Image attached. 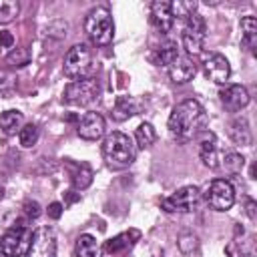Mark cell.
Returning a JSON list of instances; mask_svg holds the SVG:
<instances>
[{"label":"cell","instance_id":"cell-20","mask_svg":"<svg viewBox=\"0 0 257 257\" xmlns=\"http://www.w3.org/2000/svg\"><path fill=\"white\" fill-rule=\"evenodd\" d=\"M22 122H24V114L16 108H10V110H4L0 114V128L6 133V135H14L16 131L22 128Z\"/></svg>","mask_w":257,"mask_h":257},{"label":"cell","instance_id":"cell-31","mask_svg":"<svg viewBox=\"0 0 257 257\" xmlns=\"http://www.w3.org/2000/svg\"><path fill=\"white\" fill-rule=\"evenodd\" d=\"M177 245H179V249H181L183 253H193V251L197 249V237H195L193 233H183V235L179 237Z\"/></svg>","mask_w":257,"mask_h":257},{"label":"cell","instance_id":"cell-26","mask_svg":"<svg viewBox=\"0 0 257 257\" xmlns=\"http://www.w3.org/2000/svg\"><path fill=\"white\" fill-rule=\"evenodd\" d=\"M38 137H40V131H38V126L36 124H24L20 131H18V141H20V145L24 147V149H30V147H34L36 143H38Z\"/></svg>","mask_w":257,"mask_h":257},{"label":"cell","instance_id":"cell-30","mask_svg":"<svg viewBox=\"0 0 257 257\" xmlns=\"http://www.w3.org/2000/svg\"><path fill=\"white\" fill-rule=\"evenodd\" d=\"M197 10V2H171V12H173V18H183L187 20L191 14H195Z\"/></svg>","mask_w":257,"mask_h":257},{"label":"cell","instance_id":"cell-32","mask_svg":"<svg viewBox=\"0 0 257 257\" xmlns=\"http://www.w3.org/2000/svg\"><path fill=\"white\" fill-rule=\"evenodd\" d=\"M16 82V76L10 72V70H0V94L2 92H8Z\"/></svg>","mask_w":257,"mask_h":257},{"label":"cell","instance_id":"cell-15","mask_svg":"<svg viewBox=\"0 0 257 257\" xmlns=\"http://www.w3.org/2000/svg\"><path fill=\"white\" fill-rule=\"evenodd\" d=\"M151 20L161 32H169L175 24V18H173V12H171V2L155 0L151 4Z\"/></svg>","mask_w":257,"mask_h":257},{"label":"cell","instance_id":"cell-22","mask_svg":"<svg viewBox=\"0 0 257 257\" xmlns=\"http://www.w3.org/2000/svg\"><path fill=\"white\" fill-rule=\"evenodd\" d=\"M74 251H76V257H98V251H100V249H98L96 237L84 233V235H80V237L76 239Z\"/></svg>","mask_w":257,"mask_h":257},{"label":"cell","instance_id":"cell-1","mask_svg":"<svg viewBox=\"0 0 257 257\" xmlns=\"http://www.w3.org/2000/svg\"><path fill=\"white\" fill-rule=\"evenodd\" d=\"M167 126H169V133L175 141L187 143L205 131L207 112L195 98H187L171 110Z\"/></svg>","mask_w":257,"mask_h":257},{"label":"cell","instance_id":"cell-23","mask_svg":"<svg viewBox=\"0 0 257 257\" xmlns=\"http://www.w3.org/2000/svg\"><path fill=\"white\" fill-rule=\"evenodd\" d=\"M203 40H205V34L195 32V30H189V28L183 30V48L187 50V54H193V56L201 54Z\"/></svg>","mask_w":257,"mask_h":257},{"label":"cell","instance_id":"cell-37","mask_svg":"<svg viewBox=\"0 0 257 257\" xmlns=\"http://www.w3.org/2000/svg\"><path fill=\"white\" fill-rule=\"evenodd\" d=\"M0 257H6V255H4V253H2V251H0Z\"/></svg>","mask_w":257,"mask_h":257},{"label":"cell","instance_id":"cell-16","mask_svg":"<svg viewBox=\"0 0 257 257\" xmlns=\"http://www.w3.org/2000/svg\"><path fill=\"white\" fill-rule=\"evenodd\" d=\"M229 137L235 145H241V147H249L253 143V135L245 116H237L229 122Z\"/></svg>","mask_w":257,"mask_h":257},{"label":"cell","instance_id":"cell-36","mask_svg":"<svg viewBox=\"0 0 257 257\" xmlns=\"http://www.w3.org/2000/svg\"><path fill=\"white\" fill-rule=\"evenodd\" d=\"M62 211H64L62 203H50V205H48V217H50V219H60Z\"/></svg>","mask_w":257,"mask_h":257},{"label":"cell","instance_id":"cell-28","mask_svg":"<svg viewBox=\"0 0 257 257\" xmlns=\"http://www.w3.org/2000/svg\"><path fill=\"white\" fill-rule=\"evenodd\" d=\"M30 58H32L30 50H28L26 46H20V48H14V50L6 56V62H8L10 66L20 68V66H26V64L30 62Z\"/></svg>","mask_w":257,"mask_h":257},{"label":"cell","instance_id":"cell-21","mask_svg":"<svg viewBox=\"0 0 257 257\" xmlns=\"http://www.w3.org/2000/svg\"><path fill=\"white\" fill-rule=\"evenodd\" d=\"M179 56H181V54H179L177 42H175V40H167L165 44H161V46L157 48L155 60H157V64H161V66H171Z\"/></svg>","mask_w":257,"mask_h":257},{"label":"cell","instance_id":"cell-19","mask_svg":"<svg viewBox=\"0 0 257 257\" xmlns=\"http://www.w3.org/2000/svg\"><path fill=\"white\" fill-rule=\"evenodd\" d=\"M241 44L247 50H253L257 44V20L255 16H245L241 20Z\"/></svg>","mask_w":257,"mask_h":257},{"label":"cell","instance_id":"cell-14","mask_svg":"<svg viewBox=\"0 0 257 257\" xmlns=\"http://www.w3.org/2000/svg\"><path fill=\"white\" fill-rule=\"evenodd\" d=\"M195 74H197V64L193 62L191 56H179L169 66V76L175 84H185V82L193 80Z\"/></svg>","mask_w":257,"mask_h":257},{"label":"cell","instance_id":"cell-24","mask_svg":"<svg viewBox=\"0 0 257 257\" xmlns=\"http://www.w3.org/2000/svg\"><path fill=\"white\" fill-rule=\"evenodd\" d=\"M135 141L139 149H149L155 141H157V131L151 122H141L135 131Z\"/></svg>","mask_w":257,"mask_h":257},{"label":"cell","instance_id":"cell-10","mask_svg":"<svg viewBox=\"0 0 257 257\" xmlns=\"http://www.w3.org/2000/svg\"><path fill=\"white\" fill-rule=\"evenodd\" d=\"M104 128H106V120L100 112H84L82 118L78 120V126H76V133L80 139L84 141H98L102 135H104Z\"/></svg>","mask_w":257,"mask_h":257},{"label":"cell","instance_id":"cell-2","mask_svg":"<svg viewBox=\"0 0 257 257\" xmlns=\"http://www.w3.org/2000/svg\"><path fill=\"white\" fill-rule=\"evenodd\" d=\"M137 157V145L133 143V139L120 131L110 133L104 143H102V159L106 163L108 169L112 171H120L133 165Z\"/></svg>","mask_w":257,"mask_h":257},{"label":"cell","instance_id":"cell-17","mask_svg":"<svg viewBox=\"0 0 257 257\" xmlns=\"http://www.w3.org/2000/svg\"><path fill=\"white\" fill-rule=\"evenodd\" d=\"M139 237H141V233H139L137 229H131V231L118 233L116 237H112V239H108V241H106L104 249H106V253L116 255V253H120V251H124V249H128V247H133V245L139 241Z\"/></svg>","mask_w":257,"mask_h":257},{"label":"cell","instance_id":"cell-18","mask_svg":"<svg viewBox=\"0 0 257 257\" xmlns=\"http://www.w3.org/2000/svg\"><path fill=\"white\" fill-rule=\"evenodd\" d=\"M139 108H141V104L133 98V96H118L116 100H114V106H112V118L114 120H118V122H122V120H126V118H131V116H135L137 112H139Z\"/></svg>","mask_w":257,"mask_h":257},{"label":"cell","instance_id":"cell-25","mask_svg":"<svg viewBox=\"0 0 257 257\" xmlns=\"http://www.w3.org/2000/svg\"><path fill=\"white\" fill-rule=\"evenodd\" d=\"M221 167L225 169V173L229 175H237L243 171L245 167V159L239 153H227L225 157H221Z\"/></svg>","mask_w":257,"mask_h":257},{"label":"cell","instance_id":"cell-12","mask_svg":"<svg viewBox=\"0 0 257 257\" xmlns=\"http://www.w3.org/2000/svg\"><path fill=\"white\" fill-rule=\"evenodd\" d=\"M199 157L205 167L209 169H219L221 167V153L217 147V137L211 131H203L199 139Z\"/></svg>","mask_w":257,"mask_h":257},{"label":"cell","instance_id":"cell-13","mask_svg":"<svg viewBox=\"0 0 257 257\" xmlns=\"http://www.w3.org/2000/svg\"><path fill=\"white\" fill-rule=\"evenodd\" d=\"M219 98H221L223 106L227 110H231V112H237V110H241V108H245L249 104V92L241 84H229V86L221 88Z\"/></svg>","mask_w":257,"mask_h":257},{"label":"cell","instance_id":"cell-29","mask_svg":"<svg viewBox=\"0 0 257 257\" xmlns=\"http://www.w3.org/2000/svg\"><path fill=\"white\" fill-rule=\"evenodd\" d=\"M18 12H20L18 2H14V0H0V22L2 24L12 22L18 16Z\"/></svg>","mask_w":257,"mask_h":257},{"label":"cell","instance_id":"cell-33","mask_svg":"<svg viewBox=\"0 0 257 257\" xmlns=\"http://www.w3.org/2000/svg\"><path fill=\"white\" fill-rule=\"evenodd\" d=\"M24 211H26V215L30 217V219H36L42 211H40V205L36 203V201H26L24 203Z\"/></svg>","mask_w":257,"mask_h":257},{"label":"cell","instance_id":"cell-34","mask_svg":"<svg viewBox=\"0 0 257 257\" xmlns=\"http://www.w3.org/2000/svg\"><path fill=\"white\" fill-rule=\"evenodd\" d=\"M12 46H14V36H12V32L2 30V32H0V48H12Z\"/></svg>","mask_w":257,"mask_h":257},{"label":"cell","instance_id":"cell-3","mask_svg":"<svg viewBox=\"0 0 257 257\" xmlns=\"http://www.w3.org/2000/svg\"><path fill=\"white\" fill-rule=\"evenodd\" d=\"M62 70L68 78L72 80H82V78H92L96 66L90 54V48L86 44H74L66 56H64V64Z\"/></svg>","mask_w":257,"mask_h":257},{"label":"cell","instance_id":"cell-7","mask_svg":"<svg viewBox=\"0 0 257 257\" xmlns=\"http://www.w3.org/2000/svg\"><path fill=\"white\" fill-rule=\"evenodd\" d=\"M56 249H58V243H56L54 229L48 225H42L32 233V239L24 257H56Z\"/></svg>","mask_w":257,"mask_h":257},{"label":"cell","instance_id":"cell-11","mask_svg":"<svg viewBox=\"0 0 257 257\" xmlns=\"http://www.w3.org/2000/svg\"><path fill=\"white\" fill-rule=\"evenodd\" d=\"M203 70H205V76L211 78L215 84H225L231 76V66H229V60L219 54V52H211L205 62H203Z\"/></svg>","mask_w":257,"mask_h":257},{"label":"cell","instance_id":"cell-27","mask_svg":"<svg viewBox=\"0 0 257 257\" xmlns=\"http://www.w3.org/2000/svg\"><path fill=\"white\" fill-rule=\"evenodd\" d=\"M90 183H92V169L82 163L80 167H76V171H74V175H72V185H74V189L82 191V189H86Z\"/></svg>","mask_w":257,"mask_h":257},{"label":"cell","instance_id":"cell-5","mask_svg":"<svg viewBox=\"0 0 257 257\" xmlns=\"http://www.w3.org/2000/svg\"><path fill=\"white\" fill-rule=\"evenodd\" d=\"M32 231L28 229L26 223H14L0 239V251L6 257H22L30 245Z\"/></svg>","mask_w":257,"mask_h":257},{"label":"cell","instance_id":"cell-6","mask_svg":"<svg viewBox=\"0 0 257 257\" xmlns=\"http://www.w3.org/2000/svg\"><path fill=\"white\" fill-rule=\"evenodd\" d=\"M201 203V191L195 185H187L177 189L173 195L165 197L161 201V207L169 213H191Z\"/></svg>","mask_w":257,"mask_h":257},{"label":"cell","instance_id":"cell-9","mask_svg":"<svg viewBox=\"0 0 257 257\" xmlns=\"http://www.w3.org/2000/svg\"><path fill=\"white\" fill-rule=\"evenodd\" d=\"M205 201L215 211H229L233 207V203H235V189H233V185L229 181L215 179L209 185L207 193H205Z\"/></svg>","mask_w":257,"mask_h":257},{"label":"cell","instance_id":"cell-35","mask_svg":"<svg viewBox=\"0 0 257 257\" xmlns=\"http://www.w3.org/2000/svg\"><path fill=\"white\" fill-rule=\"evenodd\" d=\"M245 213H247V217H249L251 221L257 219V203H255L253 199H247V201H245Z\"/></svg>","mask_w":257,"mask_h":257},{"label":"cell","instance_id":"cell-8","mask_svg":"<svg viewBox=\"0 0 257 257\" xmlns=\"http://www.w3.org/2000/svg\"><path fill=\"white\" fill-rule=\"evenodd\" d=\"M98 82L94 78H82V80H72L64 88V100L76 106H86L98 96Z\"/></svg>","mask_w":257,"mask_h":257},{"label":"cell","instance_id":"cell-4","mask_svg":"<svg viewBox=\"0 0 257 257\" xmlns=\"http://www.w3.org/2000/svg\"><path fill=\"white\" fill-rule=\"evenodd\" d=\"M84 30L90 36L92 42H96L98 46H106L112 42L114 36V24H112V16L104 6H96L92 8L86 18H84Z\"/></svg>","mask_w":257,"mask_h":257}]
</instances>
